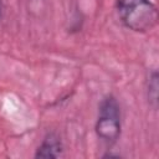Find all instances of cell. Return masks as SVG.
I'll return each instance as SVG.
<instances>
[{"label": "cell", "instance_id": "2", "mask_svg": "<svg viewBox=\"0 0 159 159\" xmlns=\"http://www.w3.org/2000/svg\"><path fill=\"white\" fill-rule=\"evenodd\" d=\"M96 132L98 137L107 143H114L118 139L120 133V113L118 103L113 97H107L102 101Z\"/></svg>", "mask_w": 159, "mask_h": 159}, {"label": "cell", "instance_id": "1", "mask_svg": "<svg viewBox=\"0 0 159 159\" xmlns=\"http://www.w3.org/2000/svg\"><path fill=\"white\" fill-rule=\"evenodd\" d=\"M118 12L123 24L137 32L152 30L158 21L157 7L149 0H118Z\"/></svg>", "mask_w": 159, "mask_h": 159}, {"label": "cell", "instance_id": "3", "mask_svg": "<svg viewBox=\"0 0 159 159\" xmlns=\"http://www.w3.org/2000/svg\"><path fill=\"white\" fill-rule=\"evenodd\" d=\"M61 154V143L57 137L50 134L37 149V158H57Z\"/></svg>", "mask_w": 159, "mask_h": 159}, {"label": "cell", "instance_id": "5", "mask_svg": "<svg viewBox=\"0 0 159 159\" xmlns=\"http://www.w3.org/2000/svg\"><path fill=\"white\" fill-rule=\"evenodd\" d=\"M0 15H1V4H0Z\"/></svg>", "mask_w": 159, "mask_h": 159}, {"label": "cell", "instance_id": "4", "mask_svg": "<svg viewBox=\"0 0 159 159\" xmlns=\"http://www.w3.org/2000/svg\"><path fill=\"white\" fill-rule=\"evenodd\" d=\"M158 88H159L158 73L153 72L152 76L149 77V83H148V98H149L150 104L154 108H157V104H158Z\"/></svg>", "mask_w": 159, "mask_h": 159}]
</instances>
